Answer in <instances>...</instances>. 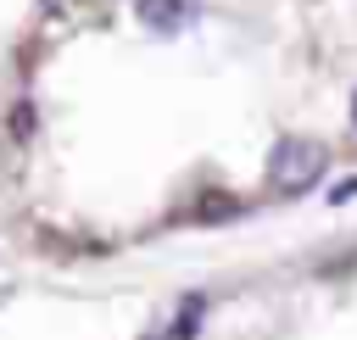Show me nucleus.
Instances as JSON below:
<instances>
[{"label":"nucleus","instance_id":"obj_6","mask_svg":"<svg viewBox=\"0 0 357 340\" xmlns=\"http://www.w3.org/2000/svg\"><path fill=\"white\" fill-rule=\"evenodd\" d=\"M329 201H357V178H340V184L329 190Z\"/></svg>","mask_w":357,"mask_h":340},{"label":"nucleus","instance_id":"obj_7","mask_svg":"<svg viewBox=\"0 0 357 340\" xmlns=\"http://www.w3.org/2000/svg\"><path fill=\"white\" fill-rule=\"evenodd\" d=\"M351 117H357V100H351Z\"/></svg>","mask_w":357,"mask_h":340},{"label":"nucleus","instance_id":"obj_4","mask_svg":"<svg viewBox=\"0 0 357 340\" xmlns=\"http://www.w3.org/2000/svg\"><path fill=\"white\" fill-rule=\"evenodd\" d=\"M234 212H240V201H234V195H206V201L195 206V217H201V223H218V217H234Z\"/></svg>","mask_w":357,"mask_h":340},{"label":"nucleus","instance_id":"obj_3","mask_svg":"<svg viewBox=\"0 0 357 340\" xmlns=\"http://www.w3.org/2000/svg\"><path fill=\"white\" fill-rule=\"evenodd\" d=\"M201 318H206V295H184V307L173 312V323H167V334H162V340H195Z\"/></svg>","mask_w":357,"mask_h":340},{"label":"nucleus","instance_id":"obj_2","mask_svg":"<svg viewBox=\"0 0 357 340\" xmlns=\"http://www.w3.org/2000/svg\"><path fill=\"white\" fill-rule=\"evenodd\" d=\"M190 0H139V22H151V28H162V33H173V28H184L190 22Z\"/></svg>","mask_w":357,"mask_h":340},{"label":"nucleus","instance_id":"obj_5","mask_svg":"<svg viewBox=\"0 0 357 340\" xmlns=\"http://www.w3.org/2000/svg\"><path fill=\"white\" fill-rule=\"evenodd\" d=\"M11 128L28 134V128H33V106H17V111H11Z\"/></svg>","mask_w":357,"mask_h":340},{"label":"nucleus","instance_id":"obj_1","mask_svg":"<svg viewBox=\"0 0 357 340\" xmlns=\"http://www.w3.org/2000/svg\"><path fill=\"white\" fill-rule=\"evenodd\" d=\"M318 173H324V145L284 139V145H273V156H268V178H273L279 190H290V195L312 190V184H318Z\"/></svg>","mask_w":357,"mask_h":340}]
</instances>
